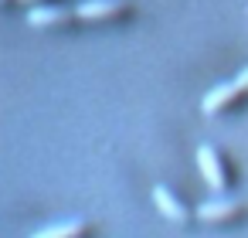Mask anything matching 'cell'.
Wrapping results in <instances>:
<instances>
[{
  "mask_svg": "<svg viewBox=\"0 0 248 238\" xmlns=\"http://www.w3.org/2000/svg\"><path fill=\"white\" fill-rule=\"evenodd\" d=\"M231 214H238L234 201H207V204L197 207V218H204V221H221V218H231Z\"/></svg>",
  "mask_w": 248,
  "mask_h": 238,
  "instance_id": "cell-6",
  "label": "cell"
},
{
  "mask_svg": "<svg viewBox=\"0 0 248 238\" xmlns=\"http://www.w3.org/2000/svg\"><path fill=\"white\" fill-rule=\"evenodd\" d=\"M238 85L234 82H228V85H214L207 95H204V112H217V109H224L228 102H234L238 99Z\"/></svg>",
  "mask_w": 248,
  "mask_h": 238,
  "instance_id": "cell-3",
  "label": "cell"
},
{
  "mask_svg": "<svg viewBox=\"0 0 248 238\" xmlns=\"http://www.w3.org/2000/svg\"><path fill=\"white\" fill-rule=\"evenodd\" d=\"M234 85H238V89H241V92H245V89H248V68H245V72H241V75H238V79H234Z\"/></svg>",
  "mask_w": 248,
  "mask_h": 238,
  "instance_id": "cell-8",
  "label": "cell"
},
{
  "mask_svg": "<svg viewBox=\"0 0 248 238\" xmlns=\"http://www.w3.org/2000/svg\"><path fill=\"white\" fill-rule=\"evenodd\" d=\"M72 14L65 11V7H31L28 11V24H34V28H45V24H62V21H68Z\"/></svg>",
  "mask_w": 248,
  "mask_h": 238,
  "instance_id": "cell-5",
  "label": "cell"
},
{
  "mask_svg": "<svg viewBox=\"0 0 248 238\" xmlns=\"http://www.w3.org/2000/svg\"><path fill=\"white\" fill-rule=\"evenodd\" d=\"M153 201H156V207H160L170 221H187V207H184L167 187H156V190H153Z\"/></svg>",
  "mask_w": 248,
  "mask_h": 238,
  "instance_id": "cell-4",
  "label": "cell"
},
{
  "mask_svg": "<svg viewBox=\"0 0 248 238\" xmlns=\"http://www.w3.org/2000/svg\"><path fill=\"white\" fill-rule=\"evenodd\" d=\"M197 167H201V174H204V180L211 184V190L217 194V190H224V170H221V160L214 157V150L211 146H201L197 150Z\"/></svg>",
  "mask_w": 248,
  "mask_h": 238,
  "instance_id": "cell-1",
  "label": "cell"
},
{
  "mask_svg": "<svg viewBox=\"0 0 248 238\" xmlns=\"http://www.w3.org/2000/svg\"><path fill=\"white\" fill-rule=\"evenodd\" d=\"M75 14H78L82 21H102V17L123 14V4H119V0H85V4L75 7Z\"/></svg>",
  "mask_w": 248,
  "mask_h": 238,
  "instance_id": "cell-2",
  "label": "cell"
},
{
  "mask_svg": "<svg viewBox=\"0 0 248 238\" xmlns=\"http://www.w3.org/2000/svg\"><path fill=\"white\" fill-rule=\"evenodd\" d=\"M85 231V224L82 221H65V224H51V228H41L38 235H31V238H78Z\"/></svg>",
  "mask_w": 248,
  "mask_h": 238,
  "instance_id": "cell-7",
  "label": "cell"
}]
</instances>
